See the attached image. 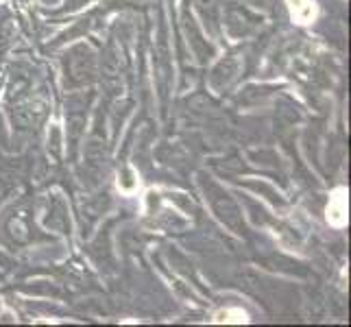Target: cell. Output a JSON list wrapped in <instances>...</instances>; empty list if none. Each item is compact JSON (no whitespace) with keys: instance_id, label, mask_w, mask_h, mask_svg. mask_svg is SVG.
I'll return each mask as SVG.
<instances>
[{"instance_id":"obj_1","label":"cell","mask_w":351,"mask_h":327,"mask_svg":"<svg viewBox=\"0 0 351 327\" xmlns=\"http://www.w3.org/2000/svg\"><path fill=\"white\" fill-rule=\"evenodd\" d=\"M94 75V59L88 48H75L66 59V77H70L72 83H86Z\"/></svg>"},{"instance_id":"obj_2","label":"cell","mask_w":351,"mask_h":327,"mask_svg":"<svg viewBox=\"0 0 351 327\" xmlns=\"http://www.w3.org/2000/svg\"><path fill=\"white\" fill-rule=\"evenodd\" d=\"M46 116V103L44 101H27L20 103L11 118H14V125L20 129H33L38 127Z\"/></svg>"},{"instance_id":"obj_3","label":"cell","mask_w":351,"mask_h":327,"mask_svg":"<svg viewBox=\"0 0 351 327\" xmlns=\"http://www.w3.org/2000/svg\"><path fill=\"white\" fill-rule=\"evenodd\" d=\"M238 68H240L238 59H232V57H229V59H225V62H221L219 66L214 68V72H212L214 86H216V88L227 86V83L238 75Z\"/></svg>"},{"instance_id":"obj_4","label":"cell","mask_w":351,"mask_h":327,"mask_svg":"<svg viewBox=\"0 0 351 327\" xmlns=\"http://www.w3.org/2000/svg\"><path fill=\"white\" fill-rule=\"evenodd\" d=\"M7 232H9V236L14 238L16 242H27L29 240V232H31V227H29V221L24 216H20V212L18 214H14L9 218V223H7Z\"/></svg>"},{"instance_id":"obj_5","label":"cell","mask_w":351,"mask_h":327,"mask_svg":"<svg viewBox=\"0 0 351 327\" xmlns=\"http://www.w3.org/2000/svg\"><path fill=\"white\" fill-rule=\"evenodd\" d=\"M197 5L201 9V14L208 18L210 22H216V11H219V5L216 0H197Z\"/></svg>"},{"instance_id":"obj_6","label":"cell","mask_w":351,"mask_h":327,"mask_svg":"<svg viewBox=\"0 0 351 327\" xmlns=\"http://www.w3.org/2000/svg\"><path fill=\"white\" fill-rule=\"evenodd\" d=\"M5 190H7V188H5V184H3V181H0V197L5 195Z\"/></svg>"}]
</instances>
